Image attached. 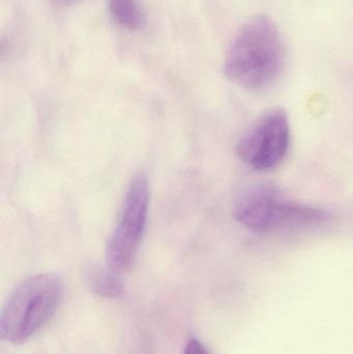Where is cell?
Instances as JSON below:
<instances>
[{
    "label": "cell",
    "mask_w": 353,
    "mask_h": 354,
    "mask_svg": "<svg viewBox=\"0 0 353 354\" xmlns=\"http://www.w3.org/2000/svg\"><path fill=\"white\" fill-rule=\"evenodd\" d=\"M285 62L283 41L276 23L265 15L251 19L232 41L224 72L231 82L261 91L276 82Z\"/></svg>",
    "instance_id": "obj_1"
},
{
    "label": "cell",
    "mask_w": 353,
    "mask_h": 354,
    "mask_svg": "<svg viewBox=\"0 0 353 354\" xmlns=\"http://www.w3.org/2000/svg\"><path fill=\"white\" fill-rule=\"evenodd\" d=\"M110 12L114 20L128 30H139L144 24V17L136 0H110Z\"/></svg>",
    "instance_id": "obj_7"
},
{
    "label": "cell",
    "mask_w": 353,
    "mask_h": 354,
    "mask_svg": "<svg viewBox=\"0 0 353 354\" xmlns=\"http://www.w3.org/2000/svg\"><path fill=\"white\" fill-rule=\"evenodd\" d=\"M64 297V283L53 274L29 277L10 293L0 317L6 342L20 345L32 338L55 315Z\"/></svg>",
    "instance_id": "obj_2"
},
{
    "label": "cell",
    "mask_w": 353,
    "mask_h": 354,
    "mask_svg": "<svg viewBox=\"0 0 353 354\" xmlns=\"http://www.w3.org/2000/svg\"><path fill=\"white\" fill-rule=\"evenodd\" d=\"M232 212L240 224L257 233L317 226L329 220L325 210L292 201L275 185L263 183L242 189Z\"/></svg>",
    "instance_id": "obj_3"
},
{
    "label": "cell",
    "mask_w": 353,
    "mask_h": 354,
    "mask_svg": "<svg viewBox=\"0 0 353 354\" xmlns=\"http://www.w3.org/2000/svg\"><path fill=\"white\" fill-rule=\"evenodd\" d=\"M149 201L146 176L139 174L128 185L117 224L106 248L108 268L116 274H124L134 266L146 227Z\"/></svg>",
    "instance_id": "obj_4"
},
{
    "label": "cell",
    "mask_w": 353,
    "mask_h": 354,
    "mask_svg": "<svg viewBox=\"0 0 353 354\" xmlns=\"http://www.w3.org/2000/svg\"><path fill=\"white\" fill-rule=\"evenodd\" d=\"M184 354H209L207 349L205 348L204 345L197 340V339H192L189 341L184 348Z\"/></svg>",
    "instance_id": "obj_8"
},
{
    "label": "cell",
    "mask_w": 353,
    "mask_h": 354,
    "mask_svg": "<svg viewBox=\"0 0 353 354\" xmlns=\"http://www.w3.org/2000/svg\"><path fill=\"white\" fill-rule=\"evenodd\" d=\"M289 145L287 113L281 108H273L265 112L245 133L236 145V155L249 167L267 171L283 162Z\"/></svg>",
    "instance_id": "obj_5"
},
{
    "label": "cell",
    "mask_w": 353,
    "mask_h": 354,
    "mask_svg": "<svg viewBox=\"0 0 353 354\" xmlns=\"http://www.w3.org/2000/svg\"><path fill=\"white\" fill-rule=\"evenodd\" d=\"M117 274L111 268L90 264L85 270V282L95 295L105 299H115L124 292V284Z\"/></svg>",
    "instance_id": "obj_6"
}]
</instances>
